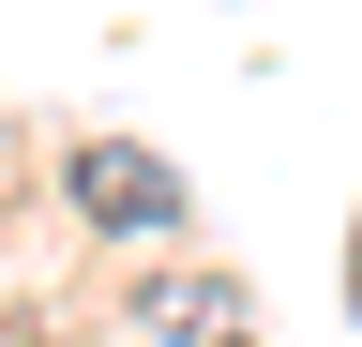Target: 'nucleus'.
<instances>
[{
	"label": "nucleus",
	"instance_id": "f257e3e1",
	"mask_svg": "<svg viewBox=\"0 0 362 347\" xmlns=\"http://www.w3.org/2000/svg\"><path fill=\"white\" fill-rule=\"evenodd\" d=\"M76 196L106 211V227H166V166H151V151H121V136H106V151H76Z\"/></svg>",
	"mask_w": 362,
	"mask_h": 347
}]
</instances>
